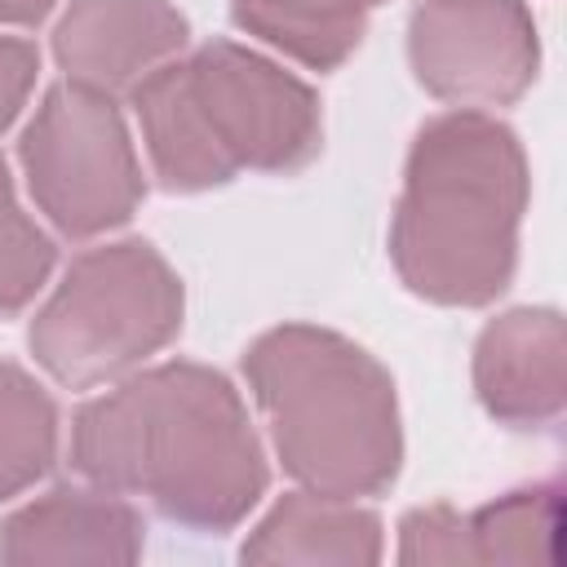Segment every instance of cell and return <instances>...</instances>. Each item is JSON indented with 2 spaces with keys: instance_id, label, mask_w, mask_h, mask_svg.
<instances>
[{
  "instance_id": "1",
  "label": "cell",
  "mask_w": 567,
  "mask_h": 567,
  "mask_svg": "<svg viewBox=\"0 0 567 567\" xmlns=\"http://www.w3.org/2000/svg\"><path fill=\"white\" fill-rule=\"evenodd\" d=\"M71 470L159 518L221 536L266 496L270 470L239 390L204 363H159L120 377L71 416Z\"/></svg>"
},
{
  "instance_id": "2",
  "label": "cell",
  "mask_w": 567,
  "mask_h": 567,
  "mask_svg": "<svg viewBox=\"0 0 567 567\" xmlns=\"http://www.w3.org/2000/svg\"><path fill=\"white\" fill-rule=\"evenodd\" d=\"M532 177L523 142L487 111H447L416 128L390 217L399 279L434 306H487L518 266Z\"/></svg>"
},
{
  "instance_id": "3",
  "label": "cell",
  "mask_w": 567,
  "mask_h": 567,
  "mask_svg": "<svg viewBox=\"0 0 567 567\" xmlns=\"http://www.w3.org/2000/svg\"><path fill=\"white\" fill-rule=\"evenodd\" d=\"M151 173L190 195L239 173H297L323 146L319 97L306 80L235 40L177 53L128 89Z\"/></svg>"
},
{
  "instance_id": "4",
  "label": "cell",
  "mask_w": 567,
  "mask_h": 567,
  "mask_svg": "<svg viewBox=\"0 0 567 567\" xmlns=\"http://www.w3.org/2000/svg\"><path fill=\"white\" fill-rule=\"evenodd\" d=\"M244 377L275 456L306 492L381 496L403 465V425L390 372L350 337L284 323L244 350Z\"/></svg>"
},
{
  "instance_id": "5",
  "label": "cell",
  "mask_w": 567,
  "mask_h": 567,
  "mask_svg": "<svg viewBox=\"0 0 567 567\" xmlns=\"http://www.w3.org/2000/svg\"><path fill=\"white\" fill-rule=\"evenodd\" d=\"M186 292L146 239L84 248L27 328L35 363L71 390L120 381L182 332Z\"/></svg>"
},
{
  "instance_id": "6",
  "label": "cell",
  "mask_w": 567,
  "mask_h": 567,
  "mask_svg": "<svg viewBox=\"0 0 567 567\" xmlns=\"http://www.w3.org/2000/svg\"><path fill=\"white\" fill-rule=\"evenodd\" d=\"M18 159L35 208L62 239H93L124 226L146 195L137 146L115 97L75 80L40 97L22 128Z\"/></svg>"
},
{
  "instance_id": "7",
  "label": "cell",
  "mask_w": 567,
  "mask_h": 567,
  "mask_svg": "<svg viewBox=\"0 0 567 567\" xmlns=\"http://www.w3.org/2000/svg\"><path fill=\"white\" fill-rule=\"evenodd\" d=\"M416 84L461 111L518 102L540 66V40L523 0H421L408 18Z\"/></svg>"
},
{
  "instance_id": "8",
  "label": "cell",
  "mask_w": 567,
  "mask_h": 567,
  "mask_svg": "<svg viewBox=\"0 0 567 567\" xmlns=\"http://www.w3.org/2000/svg\"><path fill=\"white\" fill-rule=\"evenodd\" d=\"M186 40L190 22L173 0H71L53 27V58L66 80L115 97L173 62Z\"/></svg>"
},
{
  "instance_id": "9",
  "label": "cell",
  "mask_w": 567,
  "mask_h": 567,
  "mask_svg": "<svg viewBox=\"0 0 567 567\" xmlns=\"http://www.w3.org/2000/svg\"><path fill=\"white\" fill-rule=\"evenodd\" d=\"M474 394L509 430H545L567 408V332L558 310L518 306L474 341Z\"/></svg>"
},
{
  "instance_id": "10",
  "label": "cell",
  "mask_w": 567,
  "mask_h": 567,
  "mask_svg": "<svg viewBox=\"0 0 567 567\" xmlns=\"http://www.w3.org/2000/svg\"><path fill=\"white\" fill-rule=\"evenodd\" d=\"M146 549V518L106 487H53L0 523V563L124 567Z\"/></svg>"
},
{
  "instance_id": "11",
  "label": "cell",
  "mask_w": 567,
  "mask_h": 567,
  "mask_svg": "<svg viewBox=\"0 0 567 567\" xmlns=\"http://www.w3.org/2000/svg\"><path fill=\"white\" fill-rule=\"evenodd\" d=\"M244 563H301V567H368L381 563V518L359 501L288 492L239 545Z\"/></svg>"
},
{
  "instance_id": "12",
  "label": "cell",
  "mask_w": 567,
  "mask_h": 567,
  "mask_svg": "<svg viewBox=\"0 0 567 567\" xmlns=\"http://www.w3.org/2000/svg\"><path fill=\"white\" fill-rule=\"evenodd\" d=\"M385 0H230L239 31L310 71H337Z\"/></svg>"
},
{
  "instance_id": "13",
  "label": "cell",
  "mask_w": 567,
  "mask_h": 567,
  "mask_svg": "<svg viewBox=\"0 0 567 567\" xmlns=\"http://www.w3.org/2000/svg\"><path fill=\"white\" fill-rule=\"evenodd\" d=\"M58 461V408L49 390L0 359V501L22 496Z\"/></svg>"
},
{
  "instance_id": "14",
  "label": "cell",
  "mask_w": 567,
  "mask_h": 567,
  "mask_svg": "<svg viewBox=\"0 0 567 567\" xmlns=\"http://www.w3.org/2000/svg\"><path fill=\"white\" fill-rule=\"evenodd\" d=\"M465 518L474 563H554L563 532V487H514Z\"/></svg>"
},
{
  "instance_id": "15",
  "label": "cell",
  "mask_w": 567,
  "mask_h": 567,
  "mask_svg": "<svg viewBox=\"0 0 567 567\" xmlns=\"http://www.w3.org/2000/svg\"><path fill=\"white\" fill-rule=\"evenodd\" d=\"M53 270V239L22 213L9 164L0 159V315H18Z\"/></svg>"
},
{
  "instance_id": "16",
  "label": "cell",
  "mask_w": 567,
  "mask_h": 567,
  "mask_svg": "<svg viewBox=\"0 0 567 567\" xmlns=\"http://www.w3.org/2000/svg\"><path fill=\"white\" fill-rule=\"evenodd\" d=\"M399 563L412 567H430V563H474V545H470V518L456 514L452 505H421L408 509L399 523Z\"/></svg>"
},
{
  "instance_id": "17",
  "label": "cell",
  "mask_w": 567,
  "mask_h": 567,
  "mask_svg": "<svg viewBox=\"0 0 567 567\" xmlns=\"http://www.w3.org/2000/svg\"><path fill=\"white\" fill-rule=\"evenodd\" d=\"M35 71H40V53H35L27 40L0 35V133H4V128L18 120V111L27 106L31 84H35Z\"/></svg>"
},
{
  "instance_id": "18",
  "label": "cell",
  "mask_w": 567,
  "mask_h": 567,
  "mask_svg": "<svg viewBox=\"0 0 567 567\" xmlns=\"http://www.w3.org/2000/svg\"><path fill=\"white\" fill-rule=\"evenodd\" d=\"M58 0H0V22L4 27H35L53 13Z\"/></svg>"
}]
</instances>
